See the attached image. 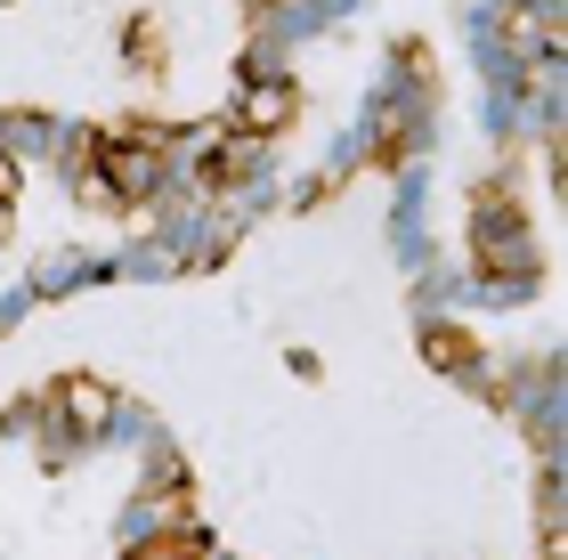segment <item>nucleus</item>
Returning a JSON list of instances; mask_svg holds the SVG:
<instances>
[{"label":"nucleus","mask_w":568,"mask_h":560,"mask_svg":"<svg viewBox=\"0 0 568 560\" xmlns=\"http://www.w3.org/2000/svg\"><path fill=\"white\" fill-rule=\"evenodd\" d=\"M430 366H455V374H471V342H463V334H430Z\"/></svg>","instance_id":"obj_4"},{"label":"nucleus","mask_w":568,"mask_h":560,"mask_svg":"<svg viewBox=\"0 0 568 560\" xmlns=\"http://www.w3.org/2000/svg\"><path fill=\"white\" fill-rule=\"evenodd\" d=\"M276 122H293V90L261 82V98H244V131H276Z\"/></svg>","instance_id":"obj_2"},{"label":"nucleus","mask_w":568,"mask_h":560,"mask_svg":"<svg viewBox=\"0 0 568 560\" xmlns=\"http://www.w3.org/2000/svg\"><path fill=\"white\" fill-rule=\"evenodd\" d=\"M131 560H203V537H154V544L131 552Z\"/></svg>","instance_id":"obj_5"},{"label":"nucleus","mask_w":568,"mask_h":560,"mask_svg":"<svg viewBox=\"0 0 568 560\" xmlns=\"http://www.w3.org/2000/svg\"><path fill=\"white\" fill-rule=\"evenodd\" d=\"M244 171H252V146L236 139V146H220V163H203V180H212V187H227V180H244Z\"/></svg>","instance_id":"obj_3"},{"label":"nucleus","mask_w":568,"mask_h":560,"mask_svg":"<svg viewBox=\"0 0 568 560\" xmlns=\"http://www.w3.org/2000/svg\"><path fill=\"white\" fill-rule=\"evenodd\" d=\"M0 236H9V195H0Z\"/></svg>","instance_id":"obj_6"},{"label":"nucleus","mask_w":568,"mask_h":560,"mask_svg":"<svg viewBox=\"0 0 568 560\" xmlns=\"http://www.w3.org/2000/svg\"><path fill=\"white\" fill-rule=\"evenodd\" d=\"M106 171H114V195H146L163 180V146L154 139H106Z\"/></svg>","instance_id":"obj_1"}]
</instances>
